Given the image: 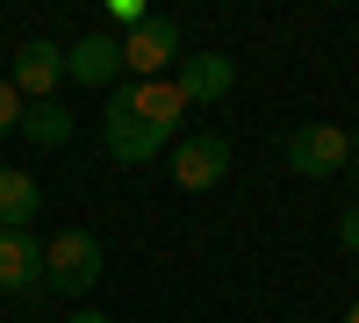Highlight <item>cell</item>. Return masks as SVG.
Wrapping results in <instances>:
<instances>
[{"mask_svg": "<svg viewBox=\"0 0 359 323\" xmlns=\"http://www.w3.org/2000/svg\"><path fill=\"white\" fill-rule=\"evenodd\" d=\"M101 144H108V158L115 165H151L158 151H172V144L137 115V101H130V86H115L108 94V115H101Z\"/></svg>", "mask_w": 359, "mask_h": 323, "instance_id": "obj_2", "label": "cell"}, {"mask_svg": "<svg viewBox=\"0 0 359 323\" xmlns=\"http://www.w3.org/2000/svg\"><path fill=\"white\" fill-rule=\"evenodd\" d=\"M15 130H22L29 144H43V151H57V144H72L79 123H72V108H65V101H29Z\"/></svg>", "mask_w": 359, "mask_h": 323, "instance_id": "obj_12", "label": "cell"}, {"mask_svg": "<svg viewBox=\"0 0 359 323\" xmlns=\"http://www.w3.org/2000/svg\"><path fill=\"white\" fill-rule=\"evenodd\" d=\"M338 245H345V252H359V201L338 216Z\"/></svg>", "mask_w": 359, "mask_h": 323, "instance_id": "obj_14", "label": "cell"}, {"mask_svg": "<svg viewBox=\"0 0 359 323\" xmlns=\"http://www.w3.org/2000/svg\"><path fill=\"white\" fill-rule=\"evenodd\" d=\"M57 79H65V50H57L50 36H29V43L15 50V65H8V86L22 94V108H29V101H50Z\"/></svg>", "mask_w": 359, "mask_h": 323, "instance_id": "obj_6", "label": "cell"}, {"mask_svg": "<svg viewBox=\"0 0 359 323\" xmlns=\"http://www.w3.org/2000/svg\"><path fill=\"white\" fill-rule=\"evenodd\" d=\"M36 216H43V187L29 180V172L0 165V230H29Z\"/></svg>", "mask_w": 359, "mask_h": 323, "instance_id": "obj_11", "label": "cell"}, {"mask_svg": "<svg viewBox=\"0 0 359 323\" xmlns=\"http://www.w3.org/2000/svg\"><path fill=\"white\" fill-rule=\"evenodd\" d=\"M345 323H359V295H352V309H345Z\"/></svg>", "mask_w": 359, "mask_h": 323, "instance_id": "obj_17", "label": "cell"}, {"mask_svg": "<svg viewBox=\"0 0 359 323\" xmlns=\"http://www.w3.org/2000/svg\"><path fill=\"white\" fill-rule=\"evenodd\" d=\"M0 295H43V238L0 230Z\"/></svg>", "mask_w": 359, "mask_h": 323, "instance_id": "obj_8", "label": "cell"}, {"mask_svg": "<svg viewBox=\"0 0 359 323\" xmlns=\"http://www.w3.org/2000/svg\"><path fill=\"white\" fill-rule=\"evenodd\" d=\"M345 137H352V165H359V130H345Z\"/></svg>", "mask_w": 359, "mask_h": 323, "instance_id": "obj_16", "label": "cell"}, {"mask_svg": "<svg viewBox=\"0 0 359 323\" xmlns=\"http://www.w3.org/2000/svg\"><path fill=\"white\" fill-rule=\"evenodd\" d=\"M352 165V137L338 123H302L287 137V172H302V180H345Z\"/></svg>", "mask_w": 359, "mask_h": 323, "instance_id": "obj_4", "label": "cell"}, {"mask_svg": "<svg viewBox=\"0 0 359 323\" xmlns=\"http://www.w3.org/2000/svg\"><path fill=\"white\" fill-rule=\"evenodd\" d=\"M101 287V238L94 230H57L43 245V295H86Z\"/></svg>", "mask_w": 359, "mask_h": 323, "instance_id": "obj_1", "label": "cell"}, {"mask_svg": "<svg viewBox=\"0 0 359 323\" xmlns=\"http://www.w3.org/2000/svg\"><path fill=\"white\" fill-rule=\"evenodd\" d=\"M15 123H22V94L0 79V137H15Z\"/></svg>", "mask_w": 359, "mask_h": 323, "instance_id": "obj_13", "label": "cell"}, {"mask_svg": "<svg viewBox=\"0 0 359 323\" xmlns=\"http://www.w3.org/2000/svg\"><path fill=\"white\" fill-rule=\"evenodd\" d=\"M172 86H180V101H187V108H208V101H223L230 86H237V57H230V50L180 57V65H172Z\"/></svg>", "mask_w": 359, "mask_h": 323, "instance_id": "obj_7", "label": "cell"}, {"mask_svg": "<svg viewBox=\"0 0 359 323\" xmlns=\"http://www.w3.org/2000/svg\"><path fill=\"white\" fill-rule=\"evenodd\" d=\"M123 43V72H137V79H172V65H180V22L172 15H144L130 36H115Z\"/></svg>", "mask_w": 359, "mask_h": 323, "instance_id": "obj_3", "label": "cell"}, {"mask_svg": "<svg viewBox=\"0 0 359 323\" xmlns=\"http://www.w3.org/2000/svg\"><path fill=\"white\" fill-rule=\"evenodd\" d=\"M223 172H230V137L194 130V137H180V144H172V187L208 194V187H223Z\"/></svg>", "mask_w": 359, "mask_h": 323, "instance_id": "obj_5", "label": "cell"}, {"mask_svg": "<svg viewBox=\"0 0 359 323\" xmlns=\"http://www.w3.org/2000/svg\"><path fill=\"white\" fill-rule=\"evenodd\" d=\"M65 79H72V86H108V94H115V79H123V43H115L108 29L79 36V43L65 50Z\"/></svg>", "mask_w": 359, "mask_h": 323, "instance_id": "obj_9", "label": "cell"}, {"mask_svg": "<svg viewBox=\"0 0 359 323\" xmlns=\"http://www.w3.org/2000/svg\"><path fill=\"white\" fill-rule=\"evenodd\" d=\"M65 323H108V316H101V309H79V316H65Z\"/></svg>", "mask_w": 359, "mask_h": 323, "instance_id": "obj_15", "label": "cell"}, {"mask_svg": "<svg viewBox=\"0 0 359 323\" xmlns=\"http://www.w3.org/2000/svg\"><path fill=\"white\" fill-rule=\"evenodd\" d=\"M130 101H137V115H144V123H151L165 144H180L187 101H180V86H172V79H130Z\"/></svg>", "mask_w": 359, "mask_h": 323, "instance_id": "obj_10", "label": "cell"}]
</instances>
